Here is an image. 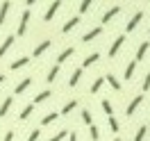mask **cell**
<instances>
[{
	"label": "cell",
	"mask_w": 150,
	"mask_h": 141,
	"mask_svg": "<svg viewBox=\"0 0 150 141\" xmlns=\"http://www.w3.org/2000/svg\"><path fill=\"white\" fill-rule=\"evenodd\" d=\"M59 7H62V2H59V0L50 2V5H48V11L43 14V21H52V18H55V14L59 11Z\"/></svg>",
	"instance_id": "6da1fadb"
},
{
	"label": "cell",
	"mask_w": 150,
	"mask_h": 141,
	"mask_svg": "<svg viewBox=\"0 0 150 141\" xmlns=\"http://www.w3.org/2000/svg\"><path fill=\"white\" fill-rule=\"evenodd\" d=\"M28 21H30V9H25L23 14H21V21H18V37L21 34H25V30H28Z\"/></svg>",
	"instance_id": "7a4b0ae2"
},
{
	"label": "cell",
	"mask_w": 150,
	"mask_h": 141,
	"mask_svg": "<svg viewBox=\"0 0 150 141\" xmlns=\"http://www.w3.org/2000/svg\"><path fill=\"white\" fill-rule=\"evenodd\" d=\"M141 100H143V96H134V98H132V103L125 107V114H127V116H132V114L137 112V107L141 105Z\"/></svg>",
	"instance_id": "3957f363"
},
{
	"label": "cell",
	"mask_w": 150,
	"mask_h": 141,
	"mask_svg": "<svg viewBox=\"0 0 150 141\" xmlns=\"http://www.w3.org/2000/svg\"><path fill=\"white\" fill-rule=\"evenodd\" d=\"M141 18H143V11H137V14H134V16L130 18V23L125 25V30H127V32H132V30H134V28H137V25L141 23Z\"/></svg>",
	"instance_id": "277c9868"
},
{
	"label": "cell",
	"mask_w": 150,
	"mask_h": 141,
	"mask_svg": "<svg viewBox=\"0 0 150 141\" xmlns=\"http://www.w3.org/2000/svg\"><path fill=\"white\" fill-rule=\"evenodd\" d=\"M118 11H121V5H114L112 9H107L103 14V23H109V21L114 18V16H116V14H118Z\"/></svg>",
	"instance_id": "5b68a950"
},
{
	"label": "cell",
	"mask_w": 150,
	"mask_h": 141,
	"mask_svg": "<svg viewBox=\"0 0 150 141\" xmlns=\"http://www.w3.org/2000/svg\"><path fill=\"white\" fill-rule=\"evenodd\" d=\"M123 41H125V37H116V39H114V43L109 46V57H114L116 52H118V50H121Z\"/></svg>",
	"instance_id": "8992f818"
},
{
	"label": "cell",
	"mask_w": 150,
	"mask_h": 141,
	"mask_svg": "<svg viewBox=\"0 0 150 141\" xmlns=\"http://www.w3.org/2000/svg\"><path fill=\"white\" fill-rule=\"evenodd\" d=\"M103 34V25H98V28H93V30H89L84 37H82V41H91V39H96V37H100Z\"/></svg>",
	"instance_id": "52a82bcc"
},
{
	"label": "cell",
	"mask_w": 150,
	"mask_h": 141,
	"mask_svg": "<svg viewBox=\"0 0 150 141\" xmlns=\"http://www.w3.org/2000/svg\"><path fill=\"white\" fill-rule=\"evenodd\" d=\"M77 23H80V16H73V18H68L64 23V28H62V32H64V34H68V32H71V30L75 28V25H77Z\"/></svg>",
	"instance_id": "ba28073f"
},
{
	"label": "cell",
	"mask_w": 150,
	"mask_h": 141,
	"mask_svg": "<svg viewBox=\"0 0 150 141\" xmlns=\"http://www.w3.org/2000/svg\"><path fill=\"white\" fill-rule=\"evenodd\" d=\"M73 55H75V48H66V50H62V52H59V57H57V66L62 64V62H66L68 57H73Z\"/></svg>",
	"instance_id": "9c48e42d"
},
{
	"label": "cell",
	"mask_w": 150,
	"mask_h": 141,
	"mask_svg": "<svg viewBox=\"0 0 150 141\" xmlns=\"http://www.w3.org/2000/svg\"><path fill=\"white\" fill-rule=\"evenodd\" d=\"M100 107H103V112L107 114V118L114 116V107H112V103H109V98H103V100H100Z\"/></svg>",
	"instance_id": "30bf717a"
},
{
	"label": "cell",
	"mask_w": 150,
	"mask_h": 141,
	"mask_svg": "<svg viewBox=\"0 0 150 141\" xmlns=\"http://www.w3.org/2000/svg\"><path fill=\"white\" fill-rule=\"evenodd\" d=\"M30 84H32V77H25V80H21L18 84H16V89H14V91H16V94H23Z\"/></svg>",
	"instance_id": "8fae6325"
},
{
	"label": "cell",
	"mask_w": 150,
	"mask_h": 141,
	"mask_svg": "<svg viewBox=\"0 0 150 141\" xmlns=\"http://www.w3.org/2000/svg\"><path fill=\"white\" fill-rule=\"evenodd\" d=\"M80 77H82V68H77V71H73V73H71V80H68V86H77V82H80Z\"/></svg>",
	"instance_id": "7c38bea8"
},
{
	"label": "cell",
	"mask_w": 150,
	"mask_h": 141,
	"mask_svg": "<svg viewBox=\"0 0 150 141\" xmlns=\"http://www.w3.org/2000/svg\"><path fill=\"white\" fill-rule=\"evenodd\" d=\"M48 48H50V41H48V39H46V41H41V43H39V46L34 48V57H39V55H43V52H46Z\"/></svg>",
	"instance_id": "4fadbf2b"
},
{
	"label": "cell",
	"mask_w": 150,
	"mask_h": 141,
	"mask_svg": "<svg viewBox=\"0 0 150 141\" xmlns=\"http://www.w3.org/2000/svg\"><path fill=\"white\" fill-rule=\"evenodd\" d=\"M11 103H14L11 98H5V100H2V105H0V118H2V116H7V112H9Z\"/></svg>",
	"instance_id": "5bb4252c"
},
{
	"label": "cell",
	"mask_w": 150,
	"mask_h": 141,
	"mask_svg": "<svg viewBox=\"0 0 150 141\" xmlns=\"http://www.w3.org/2000/svg\"><path fill=\"white\" fill-rule=\"evenodd\" d=\"M11 43H14V37L9 34V37H7L5 41H2V46H0V57H2V55H5V52H7V50L11 48Z\"/></svg>",
	"instance_id": "9a60e30c"
},
{
	"label": "cell",
	"mask_w": 150,
	"mask_h": 141,
	"mask_svg": "<svg viewBox=\"0 0 150 141\" xmlns=\"http://www.w3.org/2000/svg\"><path fill=\"white\" fill-rule=\"evenodd\" d=\"M148 50H150V43H148V41H143V43L139 46V50H137V59H143Z\"/></svg>",
	"instance_id": "2e32d148"
},
{
	"label": "cell",
	"mask_w": 150,
	"mask_h": 141,
	"mask_svg": "<svg viewBox=\"0 0 150 141\" xmlns=\"http://www.w3.org/2000/svg\"><path fill=\"white\" fill-rule=\"evenodd\" d=\"M28 62H30L28 57H18L16 62H11V71H18V68H23V66L28 64Z\"/></svg>",
	"instance_id": "e0dca14e"
},
{
	"label": "cell",
	"mask_w": 150,
	"mask_h": 141,
	"mask_svg": "<svg viewBox=\"0 0 150 141\" xmlns=\"http://www.w3.org/2000/svg\"><path fill=\"white\" fill-rule=\"evenodd\" d=\"M105 80L109 82V86H112L114 91H121V82H118V80H116V77L112 75V73H109V75H107V77H105Z\"/></svg>",
	"instance_id": "ac0fdd59"
},
{
	"label": "cell",
	"mask_w": 150,
	"mask_h": 141,
	"mask_svg": "<svg viewBox=\"0 0 150 141\" xmlns=\"http://www.w3.org/2000/svg\"><path fill=\"white\" fill-rule=\"evenodd\" d=\"M98 57H100L98 52H91V55H86V57H84V62H82V66H84V68H86V66H91L93 62H98Z\"/></svg>",
	"instance_id": "d6986e66"
},
{
	"label": "cell",
	"mask_w": 150,
	"mask_h": 141,
	"mask_svg": "<svg viewBox=\"0 0 150 141\" xmlns=\"http://www.w3.org/2000/svg\"><path fill=\"white\" fill-rule=\"evenodd\" d=\"M59 75V66H52V68H50V71H48V77H46V82H55V77Z\"/></svg>",
	"instance_id": "ffe728a7"
},
{
	"label": "cell",
	"mask_w": 150,
	"mask_h": 141,
	"mask_svg": "<svg viewBox=\"0 0 150 141\" xmlns=\"http://www.w3.org/2000/svg\"><path fill=\"white\" fill-rule=\"evenodd\" d=\"M134 68H137V62H130V64L125 66V73H123V75H125V80H130V77L134 75Z\"/></svg>",
	"instance_id": "44dd1931"
},
{
	"label": "cell",
	"mask_w": 150,
	"mask_h": 141,
	"mask_svg": "<svg viewBox=\"0 0 150 141\" xmlns=\"http://www.w3.org/2000/svg\"><path fill=\"white\" fill-rule=\"evenodd\" d=\"M146 134H148V128L141 125L139 130H137V134H134V141H143V139H146Z\"/></svg>",
	"instance_id": "7402d4cb"
},
{
	"label": "cell",
	"mask_w": 150,
	"mask_h": 141,
	"mask_svg": "<svg viewBox=\"0 0 150 141\" xmlns=\"http://www.w3.org/2000/svg\"><path fill=\"white\" fill-rule=\"evenodd\" d=\"M9 2H2V5H0V23H5V18H7V11H9Z\"/></svg>",
	"instance_id": "603a6c76"
},
{
	"label": "cell",
	"mask_w": 150,
	"mask_h": 141,
	"mask_svg": "<svg viewBox=\"0 0 150 141\" xmlns=\"http://www.w3.org/2000/svg\"><path fill=\"white\" fill-rule=\"evenodd\" d=\"M57 118H59V114H57V112H50V114H46V116H43V121H41V123H43V125H50V123L57 121Z\"/></svg>",
	"instance_id": "cb8c5ba5"
},
{
	"label": "cell",
	"mask_w": 150,
	"mask_h": 141,
	"mask_svg": "<svg viewBox=\"0 0 150 141\" xmlns=\"http://www.w3.org/2000/svg\"><path fill=\"white\" fill-rule=\"evenodd\" d=\"M103 84H105V77H98L93 84H91V94H98V91L103 89Z\"/></svg>",
	"instance_id": "d4e9b609"
},
{
	"label": "cell",
	"mask_w": 150,
	"mask_h": 141,
	"mask_svg": "<svg viewBox=\"0 0 150 141\" xmlns=\"http://www.w3.org/2000/svg\"><path fill=\"white\" fill-rule=\"evenodd\" d=\"M48 98H50V91H41V94H37V96H34V105L43 103V100H48Z\"/></svg>",
	"instance_id": "484cf974"
},
{
	"label": "cell",
	"mask_w": 150,
	"mask_h": 141,
	"mask_svg": "<svg viewBox=\"0 0 150 141\" xmlns=\"http://www.w3.org/2000/svg\"><path fill=\"white\" fill-rule=\"evenodd\" d=\"M75 107H77V100H68V103L64 105V109H62V114H71L75 109Z\"/></svg>",
	"instance_id": "4316f807"
},
{
	"label": "cell",
	"mask_w": 150,
	"mask_h": 141,
	"mask_svg": "<svg viewBox=\"0 0 150 141\" xmlns=\"http://www.w3.org/2000/svg\"><path fill=\"white\" fill-rule=\"evenodd\" d=\"M82 121H84L89 128L93 125V118H91V112H89V109H82Z\"/></svg>",
	"instance_id": "83f0119b"
},
{
	"label": "cell",
	"mask_w": 150,
	"mask_h": 141,
	"mask_svg": "<svg viewBox=\"0 0 150 141\" xmlns=\"http://www.w3.org/2000/svg\"><path fill=\"white\" fill-rule=\"evenodd\" d=\"M32 109H34V105H25V107H23V112H21V118H23V121H25V118H30Z\"/></svg>",
	"instance_id": "f1b7e54d"
},
{
	"label": "cell",
	"mask_w": 150,
	"mask_h": 141,
	"mask_svg": "<svg viewBox=\"0 0 150 141\" xmlns=\"http://www.w3.org/2000/svg\"><path fill=\"white\" fill-rule=\"evenodd\" d=\"M89 137H91L93 141H98V139H100V130H98V125H96V123L91 125V134H89Z\"/></svg>",
	"instance_id": "f546056e"
},
{
	"label": "cell",
	"mask_w": 150,
	"mask_h": 141,
	"mask_svg": "<svg viewBox=\"0 0 150 141\" xmlns=\"http://www.w3.org/2000/svg\"><path fill=\"white\" fill-rule=\"evenodd\" d=\"M107 123H109L112 132H118V121H116V116H109V118H107Z\"/></svg>",
	"instance_id": "4dcf8cb0"
},
{
	"label": "cell",
	"mask_w": 150,
	"mask_h": 141,
	"mask_svg": "<svg viewBox=\"0 0 150 141\" xmlns=\"http://www.w3.org/2000/svg\"><path fill=\"white\" fill-rule=\"evenodd\" d=\"M39 137H41V132H39V128H34V130L30 132V137H28V141H39Z\"/></svg>",
	"instance_id": "1f68e13d"
},
{
	"label": "cell",
	"mask_w": 150,
	"mask_h": 141,
	"mask_svg": "<svg viewBox=\"0 0 150 141\" xmlns=\"http://www.w3.org/2000/svg\"><path fill=\"white\" fill-rule=\"evenodd\" d=\"M77 9H80V14H84V11H89V9H91V2H89V0L80 2V7H77Z\"/></svg>",
	"instance_id": "d6a6232c"
},
{
	"label": "cell",
	"mask_w": 150,
	"mask_h": 141,
	"mask_svg": "<svg viewBox=\"0 0 150 141\" xmlns=\"http://www.w3.org/2000/svg\"><path fill=\"white\" fill-rule=\"evenodd\" d=\"M66 134H68V132H66V130H62V132H57L55 137H50V141H64V137H66Z\"/></svg>",
	"instance_id": "836d02e7"
},
{
	"label": "cell",
	"mask_w": 150,
	"mask_h": 141,
	"mask_svg": "<svg viewBox=\"0 0 150 141\" xmlns=\"http://www.w3.org/2000/svg\"><path fill=\"white\" fill-rule=\"evenodd\" d=\"M141 86H143V91H148V89H150V73H146V77H143V84H141Z\"/></svg>",
	"instance_id": "e575fe53"
},
{
	"label": "cell",
	"mask_w": 150,
	"mask_h": 141,
	"mask_svg": "<svg viewBox=\"0 0 150 141\" xmlns=\"http://www.w3.org/2000/svg\"><path fill=\"white\" fill-rule=\"evenodd\" d=\"M2 141H14V132H7V134H5V139Z\"/></svg>",
	"instance_id": "d590c367"
},
{
	"label": "cell",
	"mask_w": 150,
	"mask_h": 141,
	"mask_svg": "<svg viewBox=\"0 0 150 141\" xmlns=\"http://www.w3.org/2000/svg\"><path fill=\"white\" fill-rule=\"evenodd\" d=\"M68 141H77V134H75V132H73V134L68 132Z\"/></svg>",
	"instance_id": "8d00e7d4"
},
{
	"label": "cell",
	"mask_w": 150,
	"mask_h": 141,
	"mask_svg": "<svg viewBox=\"0 0 150 141\" xmlns=\"http://www.w3.org/2000/svg\"><path fill=\"white\" fill-rule=\"evenodd\" d=\"M2 82H5V75H2V73H0V84H2Z\"/></svg>",
	"instance_id": "74e56055"
},
{
	"label": "cell",
	"mask_w": 150,
	"mask_h": 141,
	"mask_svg": "<svg viewBox=\"0 0 150 141\" xmlns=\"http://www.w3.org/2000/svg\"><path fill=\"white\" fill-rule=\"evenodd\" d=\"M114 141H121V139H118V137H116V139H114Z\"/></svg>",
	"instance_id": "f35d334b"
}]
</instances>
